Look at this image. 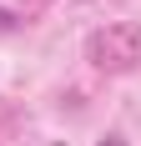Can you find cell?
Instances as JSON below:
<instances>
[{
    "mask_svg": "<svg viewBox=\"0 0 141 146\" xmlns=\"http://www.w3.org/2000/svg\"><path fill=\"white\" fill-rule=\"evenodd\" d=\"M0 30H10V15H5V10H0Z\"/></svg>",
    "mask_w": 141,
    "mask_h": 146,
    "instance_id": "1",
    "label": "cell"
},
{
    "mask_svg": "<svg viewBox=\"0 0 141 146\" xmlns=\"http://www.w3.org/2000/svg\"><path fill=\"white\" fill-rule=\"evenodd\" d=\"M101 146H121V141H116V136H111V141H101Z\"/></svg>",
    "mask_w": 141,
    "mask_h": 146,
    "instance_id": "2",
    "label": "cell"
}]
</instances>
